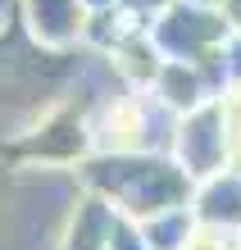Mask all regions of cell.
Listing matches in <instances>:
<instances>
[{
    "mask_svg": "<svg viewBox=\"0 0 241 250\" xmlns=\"http://www.w3.org/2000/svg\"><path fill=\"white\" fill-rule=\"evenodd\" d=\"M82 182L123 218H150L191 200V178L164 150H91L82 159Z\"/></svg>",
    "mask_w": 241,
    "mask_h": 250,
    "instance_id": "1",
    "label": "cell"
},
{
    "mask_svg": "<svg viewBox=\"0 0 241 250\" xmlns=\"http://www.w3.org/2000/svg\"><path fill=\"white\" fill-rule=\"evenodd\" d=\"M228 19L223 9L187 5V0H169L155 19L146 23V37L164 60H187V64H209L219 60V46L228 37Z\"/></svg>",
    "mask_w": 241,
    "mask_h": 250,
    "instance_id": "2",
    "label": "cell"
},
{
    "mask_svg": "<svg viewBox=\"0 0 241 250\" xmlns=\"http://www.w3.org/2000/svg\"><path fill=\"white\" fill-rule=\"evenodd\" d=\"M164 155H169L191 182H200V178H209V173L237 164V159H232V137H228V123H223L219 100H205V105L177 114L173 132H169V150H164Z\"/></svg>",
    "mask_w": 241,
    "mask_h": 250,
    "instance_id": "3",
    "label": "cell"
},
{
    "mask_svg": "<svg viewBox=\"0 0 241 250\" xmlns=\"http://www.w3.org/2000/svg\"><path fill=\"white\" fill-rule=\"evenodd\" d=\"M19 150L27 159H41V164H82L91 155V119L64 105L27 132L19 141Z\"/></svg>",
    "mask_w": 241,
    "mask_h": 250,
    "instance_id": "4",
    "label": "cell"
},
{
    "mask_svg": "<svg viewBox=\"0 0 241 250\" xmlns=\"http://www.w3.org/2000/svg\"><path fill=\"white\" fill-rule=\"evenodd\" d=\"M150 96L159 100L169 114H187L205 100H214L223 91V73H219V60L209 64H187V60H164L155 68V78L146 86Z\"/></svg>",
    "mask_w": 241,
    "mask_h": 250,
    "instance_id": "5",
    "label": "cell"
},
{
    "mask_svg": "<svg viewBox=\"0 0 241 250\" xmlns=\"http://www.w3.org/2000/svg\"><path fill=\"white\" fill-rule=\"evenodd\" d=\"M19 19L27 27V37L50 55L82 46V27H87L82 0H19Z\"/></svg>",
    "mask_w": 241,
    "mask_h": 250,
    "instance_id": "6",
    "label": "cell"
},
{
    "mask_svg": "<svg viewBox=\"0 0 241 250\" xmlns=\"http://www.w3.org/2000/svg\"><path fill=\"white\" fill-rule=\"evenodd\" d=\"M191 214L205 228H228L241 232V164H228L209 178L191 182Z\"/></svg>",
    "mask_w": 241,
    "mask_h": 250,
    "instance_id": "7",
    "label": "cell"
},
{
    "mask_svg": "<svg viewBox=\"0 0 241 250\" xmlns=\"http://www.w3.org/2000/svg\"><path fill=\"white\" fill-rule=\"evenodd\" d=\"M219 73H223V86L241 82V23L228 27V37L219 46Z\"/></svg>",
    "mask_w": 241,
    "mask_h": 250,
    "instance_id": "8",
    "label": "cell"
},
{
    "mask_svg": "<svg viewBox=\"0 0 241 250\" xmlns=\"http://www.w3.org/2000/svg\"><path fill=\"white\" fill-rule=\"evenodd\" d=\"M223 19H228V23H241V0H223Z\"/></svg>",
    "mask_w": 241,
    "mask_h": 250,
    "instance_id": "9",
    "label": "cell"
},
{
    "mask_svg": "<svg viewBox=\"0 0 241 250\" xmlns=\"http://www.w3.org/2000/svg\"><path fill=\"white\" fill-rule=\"evenodd\" d=\"M187 5H205V9H223V0H187Z\"/></svg>",
    "mask_w": 241,
    "mask_h": 250,
    "instance_id": "10",
    "label": "cell"
}]
</instances>
